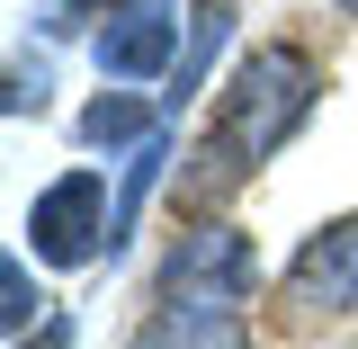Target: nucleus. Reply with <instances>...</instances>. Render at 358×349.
I'll return each mask as SVG.
<instances>
[{
    "label": "nucleus",
    "mask_w": 358,
    "mask_h": 349,
    "mask_svg": "<svg viewBox=\"0 0 358 349\" xmlns=\"http://www.w3.org/2000/svg\"><path fill=\"white\" fill-rule=\"evenodd\" d=\"M224 27H233V18H224V0H197V9H188V54H179V99H188V90L206 81V63H215Z\"/></svg>",
    "instance_id": "8"
},
{
    "label": "nucleus",
    "mask_w": 358,
    "mask_h": 349,
    "mask_svg": "<svg viewBox=\"0 0 358 349\" xmlns=\"http://www.w3.org/2000/svg\"><path fill=\"white\" fill-rule=\"evenodd\" d=\"M27 251H36L45 269H90L99 251H117V206H108L99 171H63L54 188H36V206H27Z\"/></svg>",
    "instance_id": "2"
},
{
    "label": "nucleus",
    "mask_w": 358,
    "mask_h": 349,
    "mask_svg": "<svg viewBox=\"0 0 358 349\" xmlns=\"http://www.w3.org/2000/svg\"><path fill=\"white\" fill-rule=\"evenodd\" d=\"M313 63L296 54V45H260V54H242L233 63V81H224V108H215V134H206V188H224V179L260 171L268 152L287 143V134L313 117Z\"/></svg>",
    "instance_id": "1"
},
{
    "label": "nucleus",
    "mask_w": 358,
    "mask_h": 349,
    "mask_svg": "<svg viewBox=\"0 0 358 349\" xmlns=\"http://www.w3.org/2000/svg\"><path fill=\"white\" fill-rule=\"evenodd\" d=\"M126 349H251V322L233 305H206V296H162V313Z\"/></svg>",
    "instance_id": "6"
},
{
    "label": "nucleus",
    "mask_w": 358,
    "mask_h": 349,
    "mask_svg": "<svg viewBox=\"0 0 358 349\" xmlns=\"http://www.w3.org/2000/svg\"><path fill=\"white\" fill-rule=\"evenodd\" d=\"M36 313H45V296H36V278H27V260L9 251V260H0V332H9V341H27V332H36Z\"/></svg>",
    "instance_id": "9"
},
{
    "label": "nucleus",
    "mask_w": 358,
    "mask_h": 349,
    "mask_svg": "<svg viewBox=\"0 0 358 349\" xmlns=\"http://www.w3.org/2000/svg\"><path fill=\"white\" fill-rule=\"evenodd\" d=\"M287 296L305 313H350L358 305V215L322 224L305 251H296V269H287Z\"/></svg>",
    "instance_id": "5"
},
{
    "label": "nucleus",
    "mask_w": 358,
    "mask_h": 349,
    "mask_svg": "<svg viewBox=\"0 0 358 349\" xmlns=\"http://www.w3.org/2000/svg\"><path fill=\"white\" fill-rule=\"evenodd\" d=\"M90 54H99L108 81H152V72H171V54H179V18L162 0H134V9H117L90 36Z\"/></svg>",
    "instance_id": "4"
},
{
    "label": "nucleus",
    "mask_w": 358,
    "mask_h": 349,
    "mask_svg": "<svg viewBox=\"0 0 358 349\" xmlns=\"http://www.w3.org/2000/svg\"><path fill=\"white\" fill-rule=\"evenodd\" d=\"M18 349H27V341H18ZM36 349H72V322L54 313V322H45V341H36Z\"/></svg>",
    "instance_id": "10"
},
{
    "label": "nucleus",
    "mask_w": 358,
    "mask_h": 349,
    "mask_svg": "<svg viewBox=\"0 0 358 349\" xmlns=\"http://www.w3.org/2000/svg\"><path fill=\"white\" fill-rule=\"evenodd\" d=\"M152 108H143V99H126V90H108V99H90L81 108V143L90 152H134V143H152Z\"/></svg>",
    "instance_id": "7"
},
{
    "label": "nucleus",
    "mask_w": 358,
    "mask_h": 349,
    "mask_svg": "<svg viewBox=\"0 0 358 349\" xmlns=\"http://www.w3.org/2000/svg\"><path fill=\"white\" fill-rule=\"evenodd\" d=\"M331 9H350V18H358V0H331Z\"/></svg>",
    "instance_id": "11"
},
{
    "label": "nucleus",
    "mask_w": 358,
    "mask_h": 349,
    "mask_svg": "<svg viewBox=\"0 0 358 349\" xmlns=\"http://www.w3.org/2000/svg\"><path fill=\"white\" fill-rule=\"evenodd\" d=\"M251 287H260V251H251V233H233V224H197V233H179L171 260H162V296L242 305Z\"/></svg>",
    "instance_id": "3"
}]
</instances>
